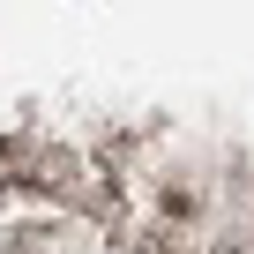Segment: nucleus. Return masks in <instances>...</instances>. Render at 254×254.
<instances>
[]
</instances>
